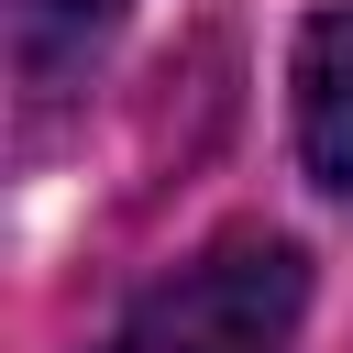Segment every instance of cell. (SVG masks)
<instances>
[{"label": "cell", "mask_w": 353, "mask_h": 353, "mask_svg": "<svg viewBox=\"0 0 353 353\" xmlns=\"http://www.w3.org/2000/svg\"><path fill=\"white\" fill-rule=\"evenodd\" d=\"M298 309H309V265H298V243H276V232H232V243H210L199 265H176V276L121 320L110 353H287Z\"/></svg>", "instance_id": "obj_1"}, {"label": "cell", "mask_w": 353, "mask_h": 353, "mask_svg": "<svg viewBox=\"0 0 353 353\" xmlns=\"http://www.w3.org/2000/svg\"><path fill=\"white\" fill-rule=\"evenodd\" d=\"M298 154L331 199H353V11L298 33Z\"/></svg>", "instance_id": "obj_2"}, {"label": "cell", "mask_w": 353, "mask_h": 353, "mask_svg": "<svg viewBox=\"0 0 353 353\" xmlns=\"http://www.w3.org/2000/svg\"><path fill=\"white\" fill-rule=\"evenodd\" d=\"M121 22V0H22V77L55 88L66 66H88V44Z\"/></svg>", "instance_id": "obj_3"}]
</instances>
